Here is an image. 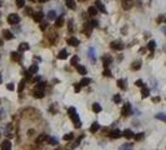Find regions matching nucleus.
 Masks as SVG:
<instances>
[{"label":"nucleus","instance_id":"obj_1","mask_svg":"<svg viewBox=\"0 0 166 150\" xmlns=\"http://www.w3.org/2000/svg\"><path fill=\"white\" fill-rule=\"evenodd\" d=\"M70 118H71V120H73V123L75 124V128H81V121H80V118H79V115H78V113H74L73 115H70Z\"/></svg>","mask_w":166,"mask_h":150},{"label":"nucleus","instance_id":"obj_2","mask_svg":"<svg viewBox=\"0 0 166 150\" xmlns=\"http://www.w3.org/2000/svg\"><path fill=\"white\" fill-rule=\"evenodd\" d=\"M121 114L124 116H129L130 114H131V105L129 104V103H126L125 105H124V108H122V110H121Z\"/></svg>","mask_w":166,"mask_h":150},{"label":"nucleus","instance_id":"obj_3","mask_svg":"<svg viewBox=\"0 0 166 150\" xmlns=\"http://www.w3.org/2000/svg\"><path fill=\"white\" fill-rule=\"evenodd\" d=\"M110 46H111V49H114V50H122V49L125 48V45H124L122 43H120V41H112V43L110 44Z\"/></svg>","mask_w":166,"mask_h":150},{"label":"nucleus","instance_id":"obj_4","mask_svg":"<svg viewBox=\"0 0 166 150\" xmlns=\"http://www.w3.org/2000/svg\"><path fill=\"white\" fill-rule=\"evenodd\" d=\"M8 21H9V24H17L20 21V18H19V15H16V14H10V15L8 16Z\"/></svg>","mask_w":166,"mask_h":150},{"label":"nucleus","instance_id":"obj_5","mask_svg":"<svg viewBox=\"0 0 166 150\" xmlns=\"http://www.w3.org/2000/svg\"><path fill=\"white\" fill-rule=\"evenodd\" d=\"M95 8H96V10H100L101 13H106V9H105V6H104V4L101 3V0H96L95 1Z\"/></svg>","mask_w":166,"mask_h":150},{"label":"nucleus","instance_id":"obj_6","mask_svg":"<svg viewBox=\"0 0 166 150\" xmlns=\"http://www.w3.org/2000/svg\"><path fill=\"white\" fill-rule=\"evenodd\" d=\"M33 18H34V20L35 21H43V19H44V13L43 11H38V13H35V14H33Z\"/></svg>","mask_w":166,"mask_h":150},{"label":"nucleus","instance_id":"obj_7","mask_svg":"<svg viewBox=\"0 0 166 150\" xmlns=\"http://www.w3.org/2000/svg\"><path fill=\"white\" fill-rule=\"evenodd\" d=\"M132 5H134V1H132V0H122V8H124L125 10L131 9Z\"/></svg>","mask_w":166,"mask_h":150},{"label":"nucleus","instance_id":"obj_8","mask_svg":"<svg viewBox=\"0 0 166 150\" xmlns=\"http://www.w3.org/2000/svg\"><path fill=\"white\" fill-rule=\"evenodd\" d=\"M110 138H112V139H119L120 136H122L121 135V131L120 130H117V129H115V130H112V131H110Z\"/></svg>","mask_w":166,"mask_h":150},{"label":"nucleus","instance_id":"obj_9","mask_svg":"<svg viewBox=\"0 0 166 150\" xmlns=\"http://www.w3.org/2000/svg\"><path fill=\"white\" fill-rule=\"evenodd\" d=\"M68 56H69V53H68V50H66V49H63L59 53V55H57V58L61 59V60H65V59H68Z\"/></svg>","mask_w":166,"mask_h":150},{"label":"nucleus","instance_id":"obj_10","mask_svg":"<svg viewBox=\"0 0 166 150\" xmlns=\"http://www.w3.org/2000/svg\"><path fill=\"white\" fill-rule=\"evenodd\" d=\"M111 61H112V58H111V56H109V55L104 56V58H103V63H104V66H105V69L109 66L110 64H111Z\"/></svg>","mask_w":166,"mask_h":150},{"label":"nucleus","instance_id":"obj_11","mask_svg":"<svg viewBox=\"0 0 166 150\" xmlns=\"http://www.w3.org/2000/svg\"><path fill=\"white\" fill-rule=\"evenodd\" d=\"M3 35H4V39H6V40H11L13 38H14L13 33L9 31V30H3Z\"/></svg>","mask_w":166,"mask_h":150},{"label":"nucleus","instance_id":"obj_12","mask_svg":"<svg viewBox=\"0 0 166 150\" xmlns=\"http://www.w3.org/2000/svg\"><path fill=\"white\" fill-rule=\"evenodd\" d=\"M149 95H150V90H149V89H147L146 86L141 88V96H143V99L149 98Z\"/></svg>","mask_w":166,"mask_h":150},{"label":"nucleus","instance_id":"obj_13","mask_svg":"<svg viewBox=\"0 0 166 150\" xmlns=\"http://www.w3.org/2000/svg\"><path fill=\"white\" fill-rule=\"evenodd\" d=\"M65 3H66V6L71 9V10H75L76 9V4H75V0H65Z\"/></svg>","mask_w":166,"mask_h":150},{"label":"nucleus","instance_id":"obj_14","mask_svg":"<svg viewBox=\"0 0 166 150\" xmlns=\"http://www.w3.org/2000/svg\"><path fill=\"white\" fill-rule=\"evenodd\" d=\"M1 149H3V150H11V143H10L9 140L3 141V144H1Z\"/></svg>","mask_w":166,"mask_h":150},{"label":"nucleus","instance_id":"obj_15","mask_svg":"<svg viewBox=\"0 0 166 150\" xmlns=\"http://www.w3.org/2000/svg\"><path fill=\"white\" fill-rule=\"evenodd\" d=\"M68 44L71 46H78L80 44V41L78 40L76 38H70V39H68Z\"/></svg>","mask_w":166,"mask_h":150},{"label":"nucleus","instance_id":"obj_16","mask_svg":"<svg viewBox=\"0 0 166 150\" xmlns=\"http://www.w3.org/2000/svg\"><path fill=\"white\" fill-rule=\"evenodd\" d=\"M117 85H119V88H120L121 90H126V80H124V79H119L117 80Z\"/></svg>","mask_w":166,"mask_h":150},{"label":"nucleus","instance_id":"obj_17","mask_svg":"<svg viewBox=\"0 0 166 150\" xmlns=\"http://www.w3.org/2000/svg\"><path fill=\"white\" fill-rule=\"evenodd\" d=\"M34 96L36 99L44 98V90H38V89H35L34 90Z\"/></svg>","mask_w":166,"mask_h":150},{"label":"nucleus","instance_id":"obj_18","mask_svg":"<svg viewBox=\"0 0 166 150\" xmlns=\"http://www.w3.org/2000/svg\"><path fill=\"white\" fill-rule=\"evenodd\" d=\"M63 25H64V18L63 16L55 19V26H56V28H61Z\"/></svg>","mask_w":166,"mask_h":150},{"label":"nucleus","instance_id":"obj_19","mask_svg":"<svg viewBox=\"0 0 166 150\" xmlns=\"http://www.w3.org/2000/svg\"><path fill=\"white\" fill-rule=\"evenodd\" d=\"M38 70H39V66H38L36 64H33V65L29 68L28 71L30 73V74H36V73H38Z\"/></svg>","mask_w":166,"mask_h":150},{"label":"nucleus","instance_id":"obj_20","mask_svg":"<svg viewBox=\"0 0 166 150\" xmlns=\"http://www.w3.org/2000/svg\"><path fill=\"white\" fill-rule=\"evenodd\" d=\"M90 83H91V79H89V78H82L79 84H80V86H86V85H89Z\"/></svg>","mask_w":166,"mask_h":150},{"label":"nucleus","instance_id":"obj_21","mask_svg":"<svg viewBox=\"0 0 166 150\" xmlns=\"http://www.w3.org/2000/svg\"><path fill=\"white\" fill-rule=\"evenodd\" d=\"M29 44L28 43H21L20 45H19V51H26V50H29Z\"/></svg>","mask_w":166,"mask_h":150},{"label":"nucleus","instance_id":"obj_22","mask_svg":"<svg viewBox=\"0 0 166 150\" xmlns=\"http://www.w3.org/2000/svg\"><path fill=\"white\" fill-rule=\"evenodd\" d=\"M99 129H100V125H99V123L95 121V123H92V125L90 126V131H91V133H96Z\"/></svg>","mask_w":166,"mask_h":150},{"label":"nucleus","instance_id":"obj_23","mask_svg":"<svg viewBox=\"0 0 166 150\" xmlns=\"http://www.w3.org/2000/svg\"><path fill=\"white\" fill-rule=\"evenodd\" d=\"M141 68V61L140 60H138V61H134V63L131 64V69L132 70H139Z\"/></svg>","mask_w":166,"mask_h":150},{"label":"nucleus","instance_id":"obj_24","mask_svg":"<svg viewBox=\"0 0 166 150\" xmlns=\"http://www.w3.org/2000/svg\"><path fill=\"white\" fill-rule=\"evenodd\" d=\"M121 135H124L126 139H130V138H132V136H134V133H132L130 129H127V130H125L124 133H121Z\"/></svg>","mask_w":166,"mask_h":150},{"label":"nucleus","instance_id":"obj_25","mask_svg":"<svg viewBox=\"0 0 166 150\" xmlns=\"http://www.w3.org/2000/svg\"><path fill=\"white\" fill-rule=\"evenodd\" d=\"M76 69L81 75H86V68L84 65H76Z\"/></svg>","mask_w":166,"mask_h":150},{"label":"nucleus","instance_id":"obj_26","mask_svg":"<svg viewBox=\"0 0 166 150\" xmlns=\"http://www.w3.org/2000/svg\"><path fill=\"white\" fill-rule=\"evenodd\" d=\"M87 13H89V15H91V16H95L97 14V10L95 6H90L89 9H87Z\"/></svg>","mask_w":166,"mask_h":150},{"label":"nucleus","instance_id":"obj_27","mask_svg":"<svg viewBox=\"0 0 166 150\" xmlns=\"http://www.w3.org/2000/svg\"><path fill=\"white\" fill-rule=\"evenodd\" d=\"M46 139H48V135H46V134H41V135H39V136H38V139H36V143H38V144H40V143H43V141H45Z\"/></svg>","mask_w":166,"mask_h":150},{"label":"nucleus","instance_id":"obj_28","mask_svg":"<svg viewBox=\"0 0 166 150\" xmlns=\"http://www.w3.org/2000/svg\"><path fill=\"white\" fill-rule=\"evenodd\" d=\"M89 58L91 59L92 61H95V60H96V55H95V50H94L92 48H90V49H89Z\"/></svg>","mask_w":166,"mask_h":150},{"label":"nucleus","instance_id":"obj_29","mask_svg":"<svg viewBox=\"0 0 166 150\" xmlns=\"http://www.w3.org/2000/svg\"><path fill=\"white\" fill-rule=\"evenodd\" d=\"M147 48H149V50H150L151 53H154L155 48H156V43H155L154 40H150L149 44H147Z\"/></svg>","mask_w":166,"mask_h":150},{"label":"nucleus","instance_id":"obj_30","mask_svg":"<svg viewBox=\"0 0 166 150\" xmlns=\"http://www.w3.org/2000/svg\"><path fill=\"white\" fill-rule=\"evenodd\" d=\"M48 18L51 19V20H55L56 19V13L54 11V10H50V11L48 13Z\"/></svg>","mask_w":166,"mask_h":150},{"label":"nucleus","instance_id":"obj_31","mask_svg":"<svg viewBox=\"0 0 166 150\" xmlns=\"http://www.w3.org/2000/svg\"><path fill=\"white\" fill-rule=\"evenodd\" d=\"M92 110H94L95 113H100V111H101V106H100V104H97V103L92 104Z\"/></svg>","mask_w":166,"mask_h":150},{"label":"nucleus","instance_id":"obj_32","mask_svg":"<svg viewBox=\"0 0 166 150\" xmlns=\"http://www.w3.org/2000/svg\"><path fill=\"white\" fill-rule=\"evenodd\" d=\"M46 140L49 141V144H50V145H57V139H55V138H50V136H48Z\"/></svg>","mask_w":166,"mask_h":150},{"label":"nucleus","instance_id":"obj_33","mask_svg":"<svg viewBox=\"0 0 166 150\" xmlns=\"http://www.w3.org/2000/svg\"><path fill=\"white\" fill-rule=\"evenodd\" d=\"M155 118H156V119H160L161 121H166V115L164 113H159L157 115H155Z\"/></svg>","mask_w":166,"mask_h":150},{"label":"nucleus","instance_id":"obj_34","mask_svg":"<svg viewBox=\"0 0 166 150\" xmlns=\"http://www.w3.org/2000/svg\"><path fill=\"white\" fill-rule=\"evenodd\" d=\"M134 135H135V134H134ZM144 136H145V134H144V133H139V134H136L134 138H135L136 141H140V140H143V139H144Z\"/></svg>","mask_w":166,"mask_h":150},{"label":"nucleus","instance_id":"obj_35","mask_svg":"<svg viewBox=\"0 0 166 150\" xmlns=\"http://www.w3.org/2000/svg\"><path fill=\"white\" fill-rule=\"evenodd\" d=\"M120 150H132V144H124L120 148Z\"/></svg>","mask_w":166,"mask_h":150},{"label":"nucleus","instance_id":"obj_36","mask_svg":"<svg viewBox=\"0 0 166 150\" xmlns=\"http://www.w3.org/2000/svg\"><path fill=\"white\" fill-rule=\"evenodd\" d=\"M11 59L13 60H16V61H19L20 60V55H19V53H11Z\"/></svg>","mask_w":166,"mask_h":150},{"label":"nucleus","instance_id":"obj_37","mask_svg":"<svg viewBox=\"0 0 166 150\" xmlns=\"http://www.w3.org/2000/svg\"><path fill=\"white\" fill-rule=\"evenodd\" d=\"M24 88H25V79H23V80L20 81V84H19V88H17V90H19V91H23Z\"/></svg>","mask_w":166,"mask_h":150},{"label":"nucleus","instance_id":"obj_38","mask_svg":"<svg viewBox=\"0 0 166 150\" xmlns=\"http://www.w3.org/2000/svg\"><path fill=\"white\" fill-rule=\"evenodd\" d=\"M74 138V135H73V134L71 133H69V134H65V135H64L63 136V139L64 140H65V141H66V140H71V139Z\"/></svg>","mask_w":166,"mask_h":150},{"label":"nucleus","instance_id":"obj_39","mask_svg":"<svg viewBox=\"0 0 166 150\" xmlns=\"http://www.w3.org/2000/svg\"><path fill=\"white\" fill-rule=\"evenodd\" d=\"M45 85H46L45 83H39L35 89H38V90H44V89H45Z\"/></svg>","mask_w":166,"mask_h":150},{"label":"nucleus","instance_id":"obj_40","mask_svg":"<svg viewBox=\"0 0 166 150\" xmlns=\"http://www.w3.org/2000/svg\"><path fill=\"white\" fill-rule=\"evenodd\" d=\"M25 5V0H16V6L17 8H23Z\"/></svg>","mask_w":166,"mask_h":150},{"label":"nucleus","instance_id":"obj_41","mask_svg":"<svg viewBox=\"0 0 166 150\" xmlns=\"http://www.w3.org/2000/svg\"><path fill=\"white\" fill-rule=\"evenodd\" d=\"M78 61H79V58H78V56H74V58L71 59V65H73V66H76V65H78Z\"/></svg>","mask_w":166,"mask_h":150},{"label":"nucleus","instance_id":"obj_42","mask_svg":"<svg viewBox=\"0 0 166 150\" xmlns=\"http://www.w3.org/2000/svg\"><path fill=\"white\" fill-rule=\"evenodd\" d=\"M112 100H114V103H120L121 101V98L119 94H116V95H114V98H112Z\"/></svg>","mask_w":166,"mask_h":150},{"label":"nucleus","instance_id":"obj_43","mask_svg":"<svg viewBox=\"0 0 166 150\" xmlns=\"http://www.w3.org/2000/svg\"><path fill=\"white\" fill-rule=\"evenodd\" d=\"M103 74H104V76H108V78H111V76H112V75H111V71H110L109 69H105Z\"/></svg>","mask_w":166,"mask_h":150},{"label":"nucleus","instance_id":"obj_44","mask_svg":"<svg viewBox=\"0 0 166 150\" xmlns=\"http://www.w3.org/2000/svg\"><path fill=\"white\" fill-rule=\"evenodd\" d=\"M48 26H49V24L46 23V21H43V23H41V25H40V29L41 30H45Z\"/></svg>","mask_w":166,"mask_h":150},{"label":"nucleus","instance_id":"obj_45","mask_svg":"<svg viewBox=\"0 0 166 150\" xmlns=\"http://www.w3.org/2000/svg\"><path fill=\"white\" fill-rule=\"evenodd\" d=\"M135 85H136V86H139V88H143L144 86L143 80H136V81H135Z\"/></svg>","mask_w":166,"mask_h":150},{"label":"nucleus","instance_id":"obj_46","mask_svg":"<svg viewBox=\"0 0 166 150\" xmlns=\"http://www.w3.org/2000/svg\"><path fill=\"white\" fill-rule=\"evenodd\" d=\"M68 113H69V115H73L74 113H76V109H75V108H69Z\"/></svg>","mask_w":166,"mask_h":150},{"label":"nucleus","instance_id":"obj_47","mask_svg":"<svg viewBox=\"0 0 166 150\" xmlns=\"http://www.w3.org/2000/svg\"><path fill=\"white\" fill-rule=\"evenodd\" d=\"M74 89H75V91H76V93H79V91H80V89H81L80 84H75V85H74Z\"/></svg>","mask_w":166,"mask_h":150},{"label":"nucleus","instance_id":"obj_48","mask_svg":"<svg viewBox=\"0 0 166 150\" xmlns=\"http://www.w3.org/2000/svg\"><path fill=\"white\" fill-rule=\"evenodd\" d=\"M6 88H8V90L13 91V90H14V84H11V83H10V84H8V85H6Z\"/></svg>","mask_w":166,"mask_h":150},{"label":"nucleus","instance_id":"obj_49","mask_svg":"<svg viewBox=\"0 0 166 150\" xmlns=\"http://www.w3.org/2000/svg\"><path fill=\"white\" fill-rule=\"evenodd\" d=\"M25 14H28V15H33V11H31V9H25Z\"/></svg>","mask_w":166,"mask_h":150},{"label":"nucleus","instance_id":"obj_50","mask_svg":"<svg viewBox=\"0 0 166 150\" xmlns=\"http://www.w3.org/2000/svg\"><path fill=\"white\" fill-rule=\"evenodd\" d=\"M69 30L73 31V20H69Z\"/></svg>","mask_w":166,"mask_h":150},{"label":"nucleus","instance_id":"obj_51","mask_svg":"<svg viewBox=\"0 0 166 150\" xmlns=\"http://www.w3.org/2000/svg\"><path fill=\"white\" fill-rule=\"evenodd\" d=\"M90 24H91L92 28H94V26H97V21H96V20H92V21H91Z\"/></svg>","mask_w":166,"mask_h":150},{"label":"nucleus","instance_id":"obj_52","mask_svg":"<svg viewBox=\"0 0 166 150\" xmlns=\"http://www.w3.org/2000/svg\"><path fill=\"white\" fill-rule=\"evenodd\" d=\"M159 100H160V98H154L152 99V101H159Z\"/></svg>","mask_w":166,"mask_h":150},{"label":"nucleus","instance_id":"obj_53","mask_svg":"<svg viewBox=\"0 0 166 150\" xmlns=\"http://www.w3.org/2000/svg\"><path fill=\"white\" fill-rule=\"evenodd\" d=\"M1 81H3V78H1V74H0V84H1Z\"/></svg>","mask_w":166,"mask_h":150},{"label":"nucleus","instance_id":"obj_54","mask_svg":"<svg viewBox=\"0 0 166 150\" xmlns=\"http://www.w3.org/2000/svg\"><path fill=\"white\" fill-rule=\"evenodd\" d=\"M39 1H41V3H45L46 0H39Z\"/></svg>","mask_w":166,"mask_h":150},{"label":"nucleus","instance_id":"obj_55","mask_svg":"<svg viewBox=\"0 0 166 150\" xmlns=\"http://www.w3.org/2000/svg\"><path fill=\"white\" fill-rule=\"evenodd\" d=\"M1 44H3V41H1V40H0V46H1Z\"/></svg>","mask_w":166,"mask_h":150},{"label":"nucleus","instance_id":"obj_56","mask_svg":"<svg viewBox=\"0 0 166 150\" xmlns=\"http://www.w3.org/2000/svg\"><path fill=\"white\" fill-rule=\"evenodd\" d=\"M30 1H38V0H30Z\"/></svg>","mask_w":166,"mask_h":150},{"label":"nucleus","instance_id":"obj_57","mask_svg":"<svg viewBox=\"0 0 166 150\" xmlns=\"http://www.w3.org/2000/svg\"><path fill=\"white\" fill-rule=\"evenodd\" d=\"M80 1H86V0H80Z\"/></svg>","mask_w":166,"mask_h":150},{"label":"nucleus","instance_id":"obj_58","mask_svg":"<svg viewBox=\"0 0 166 150\" xmlns=\"http://www.w3.org/2000/svg\"><path fill=\"white\" fill-rule=\"evenodd\" d=\"M0 6H1V1H0Z\"/></svg>","mask_w":166,"mask_h":150}]
</instances>
